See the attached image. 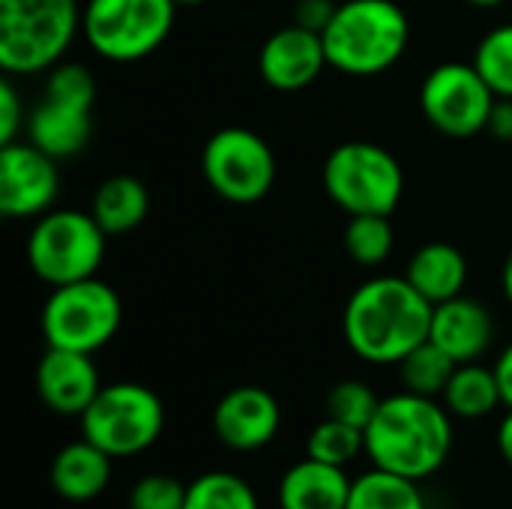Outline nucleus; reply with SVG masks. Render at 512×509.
I'll use <instances>...</instances> for the list:
<instances>
[{"label":"nucleus","instance_id":"24","mask_svg":"<svg viewBox=\"0 0 512 509\" xmlns=\"http://www.w3.org/2000/svg\"><path fill=\"white\" fill-rule=\"evenodd\" d=\"M456 369H459V363L444 348H438L432 339H426L399 363V378L408 393L438 399V396H444Z\"/></svg>","mask_w":512,"mask_h":509},{"label":"nucleus","instance_id":"27","mask_svg":"<svg viewBox=\"0 0 512 509\" xmlns=\"http://www.w3.org/2000/svg\"><path fill=\"white\" fill-rule=\"evenodd\" d=\"M363 450H366V435L360 429L339 423V420H330V417L324 423H318L306 441L309 459H318V462H327L336 468L351 465Z\"/></svg>","mask_w":512,"mask_h":509},{"label":"nucleus","instance_id":"30","mask_svg":"<svg viewBox=\"0 0 512 509\" xmlns=\"http://www.w3.org/2000/svg\"><path fill=\"white\" fill-rule=\"evenodd\" d=\"M45 96L93 108V102H96V81H93L90 69L81 66V63H57L48 72Z\"/></svg>","mask_w":512,"mask_h":509},{"label":"nucleus","instance_id":"31","mask_svg":"<svg viewBox=\"0 0 512 509\" xmlns=\"http://www.w3.org/2000/svg\"><path fill=\"white\" fill-rule=\"evenodd\" d=\"M186 489L168 474L141 477L129 492V509H186Z\"/></svg>","mask_w":512,"mask_h":509},{"label":"nucleus","instance_id":"28","mask_svg":"<svg viewBox=\"0 0 512 509\" xmlns=\"http://www.w3.org/2000/svg\"><path fill=\"white\" fill-rule=\"evenodd\" d=\"M471 63L489 81L495 96L512 99V24H501V27L489 30L477 42Z\"/></svg>","mask_w":512,"mask_h":509},{"label":"nucleus","instance_id":"33","mask_svg":"<svg viewBox=\"0 0 512 509\" xmlns=\"http://www.w3.org/2000/svg\"><path fill=\"white\" fill-rule=\"evenodd\" d=\"M336 6L333 0H297V9H294V24L306 27V30H315V33H324L327 24L333 21L336 15Z\"/></svg>","mask_w":512,"mask_h":509},{"label":"nucleus","instance_id":"6","mask_svg":"<svg viewBox=\"0 0 512 509\" xmlns=\"http://www.w3.org/2000/svg\"><path fill=\"white\" fill-rule=\"evenodd\" d=\"M165 432L162 399L135 381L108 384L81 414V438L105 450L111 459L147 453Z\"/></svg>","mask_w":512,"mask_h":509},{"label":"nucleus","instance_id":"26","mask_svg":"<svg viewBox=\"0 0 512 509\" xmlns=\"http://www.w3.org/2000/svg\"><path fill=\"white\" fill-rule=\"evenodd\" d=\"M393 225L390 216H351L348 228H345V252L351 255V261L363 264V267H378L390 258L393 252Z\"/></svg>","mask_w":512,"mask_h":509},{"label":"nucleus","instance_id":"8","mask_svg":"<svg viewBox=\"0 0 512 509\" xmlns=\"http://www.w3.org/2000/svg\"><path fill=\"white\" fill-rule=\"evenodd\" d=\"M105 231L93 213L48 210L27 237V264L51 288L96 276L105 258Z\"/></svg>","mask_w":512,"mask_h":509},{"label":"nucleus","instance_id":"38","mask_svg":"<svg viewBox=\"0 0 512 509\" xmlns=\"http://www.w3.org/2000/svg\"><path fill=\"white\" fill-rule=\"evenodd\" d=\"M471 6H480V9H492V6H501L504 0H468Z\"/></svg>","mask_w":512,"mask_h":509},{"label":"nucleus","instance_id":"4","mask_svg":"<svg viewBox=\"0 0 512 509\" xmlns=\"http://www.w3.org/2000/svg\"><path fill=\"white\" fill-rule=\"evenodd\" d=\"M78 0H0V66L36 75L60 63L81 30Z\"/></svg>","mask_w":512,"mask_h":509},{"label":"nucleus","instance_id":"14","mask_svg":"<svg viewBox=\"0 0 512 509\" xmlns=\"http://www.w3.org/2000/svg\"><path fill=\"white\" fill-rule=\"evenodd\" d=\"M279 423L282 411L276 396L252 384L228 390L213 411V432L234 453L264 450L276 438Z\"/></svg>","mask_w":512,"mask_h":509},{"label":"nucleus","instance_id":"12","mask_svg":"<svg viewBox=\"0 0 512 509\" xmlns=\"http://www.w3.org/2000/svg\"><path fill=\"white\" fill-rule=\"evenodd\" d=\"M60 192L57 159L36 144H6L0 150V213L6 219H30L48 213Z\"/></svg>","mask_w":512,"mask_h":509},{"label":"nucleus","instance_id":"5","mask_svg":"<svg viewBox=\"0 0 512 509\" xmlns=\"http://www.w3.org/2000/svg\"><path fill=\"white\" fill-rule=\"evenodd\" d=\"M324 192L348 216H390L405 192L399 159L372 141H345L324 162Z\"/></svg>","mask_w":512,"mask_h":509},{"label":"nucleus","instance_id":"17","mask_svg":"<svg viewBox=\"0 0 512 509\" xmlns=\"http://www.w3.org/2000/svg\"><path fill=\"white\" fill-rule=\"evenodd\" d=\"M93 135V108L54 99L42 93V102L27 117V138L54 159H69L87 147Z\"/></svg>","mask_w":512,"mask_h":509},{"label":"nucleus","instance_id":"37","mask_svg":"<svg viewBox=\"0 0 512 509\" xmlns=\"http://www.w3.org/2000/svg\"><path fill=\"white\" fill-rule=\"evenodd\" d=\"M501 285H504V294H507V300H510L512 306V249L510 255H507V261H504V270H501Z\"/></svg>","mask_w":512,"mask_h":509},{"label":"nucleus","instance_id":"3","mask_svg":"<svg viewBox=\"0 0 512 509\" xmlns=\"http://www.w3.org/2000/svg\"><path fill=\"white\" fill-rule=\"evenodd\" d=\"M321 36L333 69L366 78L402 60L411 42V21L396 0H345Z\"/></svg>","mask_w":512,"mask_h":509},{"label":"nucleus","instance_id":"10","mask_svg":"<svg viewBox=\"0 0 512 509\" xmlns=\"http://www.w3.org/2000/svg\"><path fill=\"white\" fill-rule=\"evenodd\" d=\"M207 186L228 204H258L276 180V156L270 144L243 126L213 132L201 153Z\"/></svg>","mask_w":512,"mask_h":509},{"label":"nucleus","instance_id":"9","mask_svg":"<svg viewBox=\"0 0 512 509\" xmlns=\"http://www.w3.org/2000/svg\"><path fill=\"white\" fill-rule=\"evenodd\" d=\"M120 324V294L96 276L51 288L42 306V336L51 348L96 354L117 336Z\"/></svg>","mask_w":512,"mask_h":509},{"label":"nucleus","instance_id":"11","mask_svg":"<svg viewBox=\"0 0 512 509\" xmlns=\"http://www.w3.org/2000/svg\"><path fill=\"white\" fill-rule=\"evenodd\" d=\"M495 99V90L474 63H441L420 87V108L426 120L450 138H471L483 132Z\"/></svg>","mask_w":512,"mask_h":509},{"label":"nucleus","instance_id":"1","mask_svg":"<svg viewBox=\"0 0 512 509\" xmlns=\"http://www.w3.org/2000/svg\"><path fill=\"white\" fill-rule=\"evenodd\" d=\"M435 306L405 276H375L345 303L342 333L348 348L375 366H399L432 333Z\"/></svg>","mask_w":512,"mask_h":509},{"label":"nucleus","instance_id":"25","mask_svg":"<svg viewBox=\"0 0 512 509\" xmlns=\"http://www.w3.org/2000/svg\"><path fill=\"white\" fill-rule=\"evenodd\" d=\"M186 509H261L255 489L228 471H207L186 489Z\"/></svg>","mask_w":512,"mask_h":509},{"label":"nucleus","instance_id":"19","mask_svg":"<svg viewBox=\"0 0 512 509\" xmlns=\"http://www.w3.org/2000/svg\"><path fill=\"white\" fill-rule=\"evenodd\" d=\"M351 480L345 468L303 459L291 465L279 483V509H345Z\"/></svg>","mask_w":512,"mask_h":509},{"label":"nucleus","instance_id":"22","mask_svg":"<svg viewBox=\"0 0 512 509\" xmlns=\"http://www.w3.org/2000/svg\"><path fill=\"white\" fill-rule=\"evenodd\" d=\"M441 399L444 408L459 420H480L489 417L498 405H504L495 369H486L480 363H462L453 372Z\"/></svg>","mask_w":512,"mask_h":509},{"label":"nucleus","instance_id":"34","mask_svg":"<svg viewBox=\"0 0 512 509\" xmlns=\"http://www.w3.org/2000/svg\"><path fill=\"white\" fill-rule=\"evenodd\" d=\"M495 138L501 141H512V99L498 96L495 99V108L489 114V126H486Z\"/></svg>","mask_w":512,"mask_h":509},{"label":"nucleus","instance_id":"13","mask_svg":"<svg viewBox=\"0 0 512 509\" xmlns=\"http://www.w3.org/2000/svg\"><path fill=\"white\" fill-rule=\"evenodd\" d=\"M324 66H330L324 36L300 24L279 27L264 39L258 51V72L264 84L282 93L309 87L312 81H318Z\"/></svg>","mask_w":512,"mask_h":509},{"label":"nucleus","instance_id":"21","mask_svg":"<svg viewBox=\"0 0 512 509\" xmlns=\"http://www.w3.org/2000/svg\"><path fill=\"white\" fill-rule=\"evenodd\" d=\"M150 210L147 186L132 174H114L99 183L93 192L90 213L102 225L105 234H129L135 231Z\"/></svg>","mask_w":512,"mask_h":509},{"label":"nucleus","instance_id":"32","mask_svg":"<svg viewBox=\"0 0 512 509\" xmlns=\"http://www.w3.org/2000/svg\"><path fill=\"white\" fill-rule=\"evenodd\" d=\"M21 126H27L24 111H21V99L12 87V81L3 78L0 81V147L12 144L15 135L21 132Z\"/></svg>","mask_w":512,"mask_h":509},{"label":"nucleus","instance_id":"29","mask_svg":"<svg viewBox=\"0 0 512 509\" xmlns=\"http://www.w3.org/2000/svg\"><path fill=\"white\" fill-rule=\"evenodd\" d=\"M378 408H381V399L363 381H339L327 393V417L348 423V426L360 429L363 435H366L369 423L375 420Z\"/></svg>","mask_w":512,"mask_h":509},{"label":"nucleus","instance_id":"35","mask_svg":"<svg viewBox=\"0 0 512 509\" xmlns=\"http://www.w3.org/2000/svg\"><path fill=\"white\" fill-rule=\"evenodd\" d=\"M492 369H495V378H498V387H501V399H504V405L512 408V342L504 348V354L498 357V363H495Z\"/></svg>","mask_w":512,"mask_h":509},{"label":"nucleus","instance_id":"7","mask_svg":"<svg viewBox=\"0 0 512 509\" xmlns=\"http://www.w3.org/2000/svg\"><path fill=\"white\" fill-rule=\"evenodd\" d=\"M174 12V0H87L81 9V33L99 57L135 63L171 36Z\"/></svg>","mask_w":512,"mask_h":509},{"label":"nucleus","instance_id":"39","mask_svg":"<svg viewBox=\"0 0 512 509\" xmlns=\"http://www.w3.org/2000/svg\"><path fill=\"white\" fill-rule=\"evenodd\" d=\"M177 6H198V3H204V0H174Z\"/></svg>","mask_w":512,"mask_h":509},{"label":"nucleus","instance_id":"36","mask_svg":"<svg viewBox=\"0 0 512 509\" xmlns=\"http://www.w3.org/2000/svg\"><path fill=\"white\" fill-rule=\"evenodd\" d=\"M498 450H501L504 462L512 468V408L510 414L504 417V423L498 426Z\"/></svg>","mask_w":512,"mask_h":509},{"label":"nucleus","instance_id":"15","mask_svg":"<svg viewBox=\"0 0 512 509\" xmlns=\"http://www.w3.org/2000/svg\"><path fill=\"white\" fill-rule=\"evenodd\" d=\"M99 390L102 381L93 354L48 345L36 366V393L45 408L63 417H81L99 396Z\"/></svg>","mask_w":512,"mask_h":509},{"label":"nucleus","instance_id":"18","mask_svg":"<svg viewBox=\"0 0 512 509\" xmlns=\"http://www.w3.org/2000/svg\"><path fill=\"white\" fill-rule=\"evenodd\" d=\"M48 480L63 501L72 504L96 501L111 480V456L96 444H90L87 438L72 441L54 456Z\"/></svg>","mask_w":512,"mask_h":509},{"label":"nucleus","instance_id":"2","mask_svg":"<svg viewBox=\"0 0 512 509\" xmlns=\"http://www.w3.org/2000/svg\"><path fill=\"white\" fill-rule=\"evenodd\" d=\"M453 438V414L441 402L405 390L381 399L366 429V453L375 468L420 483L447 465Z\"/></svg>","mask_w":512,"mask_h":509},{"label":"nucleus","instance_id":"23","mask_svg":"<svg viewBox=\"0 0 512 509\" xmlns=\"http://www.w3.org/2000/svg\"><path fill=\"white\" fill-rule=\"evenodd\" d=\"M345 509H426V501L417 480L375 468L351 483Z\"/></svg>","mask_w":512,"mask_h":509},{"label":"nucleus","instance_id":"20","mask_svg":"<svg viewBox=\"0 0 512 509\" xmlns=\"http://www.w3.org/2000/svg\"><path fill=\"white\" fill-rule=\"evenodd\" d=\"M405 279L432 303H444L462 294L468 282V261L453 243H423L405 270Z\"/></svg>","mask_w":512,"mask_h":509},{"label":"nucleus","instance_id":"16","mask_svg":"<svg viewBox=\"0 0 512 509\" xmlns=\"http://www.w3.org/2000/svg\"><path fill=\"white\" fill-rule=\"evenodd\" d=\"M429 339L444 348L459 366L477 363L495 339V321L483 303L459 294L435 306Z\"/></svg>","mask_w":512,"mask_h":509}]
</instances>
